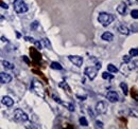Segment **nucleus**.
I'll use <instances>...</instances> for the list:
<instances>
[{
	"label": "nucleus",
	"mask_w": 138,
	"mask_h": 129,
	"mask_svg": "<svg viewBox=\"0 0 138 129\" xmlns=\"http://www.w3.org/2000/svg\"><path fill=\"white\" fill-rule=\"evenodd\" d=\"M126 10H127V7H126V4H125L124 2H121V3L118 5V8H117V12H118L120 15H125Z\"/></svg>",
	"instance_id": "obj_11"
},
{
	"label": "nucleus",
	"mask_w": 138,
	"mask_h": 129,
	"mask_svg": "<svg viewBox=\"0 0 138 129\" xmlns=\"http://www.w3.org/2000/svg\"><path fill=\"white\" fill-rule=\"evenodd\" d=\"M114 20H115V17L110 14H107V13L102 12L98 16V21L103 25V27H107V25H109Z\"/></svg>",
	"instance_id": "obj_1"
},
{
	"label": "nucleus",
	"mask_w": 138,
	"mask_h": 129,
	"mask_svg": "<svg viewBox=\"0 0 138 129\" xmlns=\"http://www.w3.org/2000/svg\"><path fill=\"white\" fill-rule=\"evenodd\" d=\"M1 102H2L3 105H6V106H8V107H12L13 104H14L13 99H12L10 96H3L2 99H1Z\"/></svg>",
	"instance_id": "obj_10"
},
{
	"label": "nucleus",
	"mask_w": 138,
	"mask_h": 129,
	"mask_svg": "<svg viewBox=\"0 0 138 129\" xmlns=\"http://www.w3.org/2000/svg\"><path fill=\"white\" fill-rule=\"evenodd\" d=\"M50 67H51L52 69H55V70H62V69H63V67H62L59 63H55V61H53Z\"/></svg>",
	"instance_id": "obj_16"
},
{
	"label": "nucleus",
	"mask_w": 138,
	"mask_h": 129,
	"mask_svg": "<svg viewBox=\"0 0 138 129\" xmlns=\"http://www.w3.org/2000/svg\"><path fill=\"white\" fill-rule=\"evenodd\" d=\"M12 81V76L6 72H0V83L1 84H9Z\"/></svg>",
	"instance_id": "obj_7"
},
{
	"label": "nucleus",
	"mask_w": 138,
	"mask_h": 129,
	"mask_svg": "<svg viewBox=\"0 0 138 129\" xmlns=\"http://www.w3.org/2000/svg\"><path fill=\"white\" fill-rule=\"evenodd\" d=\"M107 71H109V72H112V73H117L118 72V69L114 66V65H112V64H109L108 66H107Z\"/></svg>",
	"instance_id": "obj_15"
},
{
	"label": "nucleus",
	"mask_w": 138,
	"mask_h": 129,
	"mask_svg": "<svg viewBox=\"0 0 138 129\" xmlns=\"http://www.w3.org/2000/svg\"><path fill=\"white\" fill-rule=\"evenodd\" d=\"M102 77L104 80H112L113 78V75H110L109 73H107V72H104L103 74H102Z\"/></svg>",
	"instance_id": "obj_20"
},
{
	"label": "nucleus",
	"mask_w": 138,
	"mask_h": 129,
	"mask_svg": "<svg viewBox=\"0 0 138 129\" xmlns=\"http://www.w3.org/2000/svg\"><path fill=\"white\" fill-rule=\"evenodd\" d=\"M0 7H1L2 9H6V10H8V4L7 3H3V2H1V1H0Z\"/></svg>",
	"instance_id": "obj_29"
},
{
	"label": "nucleus",
	"mask_w": 138,
	"mask_h": 129,
	"mask_svg": "<svg viewBox=\"0 0 138 129\" xmlns=\"http://www.w3.org/2000/svg\"><path fill=\"white\" fill-rule=\"evenodd\" d=\"M80 124L82 125V126H88V122H87V120L85 119V117H81L80 119Z\"/></svg>",
	"instance_id": "obj_21"
},
{
	"label": "nucleus",
	"mask_w": 138,
	"mask_h": 129,
	"mask_svg": "<svg viewBox=\"0 0 138 129\" xmlns=\"http://www.w3.org/2000/svg\"><path fill=\"white\" fill-rule=\"evenodd\" d=\"M101 38H102L103 40H105V41H112V40L114 39V35L110 33V32H105V33L102 34Z\"/></svg>",
	"instance_id": "obj_12"
},
{
	"label": "nucleus",
	"mask_w": 138,
	"mask_h": 129,
	"mask_svg": "<svg viewBox=\"0 0 138 129\" xmlns=\"http://www.w3.org/2000/svg\"><path fill=\"white\" fill-rule=\"evenodd\" d=\"M118 30H119V32H120L121 34H123V35H127V34L130 33L129 29H127L126 27H124V25H120V27L118 28Z\"/></svg>",
	"instance_id": "obj_13"
},
{
	"label": "nucleus",
	"mask_w": 138,
	"mask_h": 129,
	"mask_svg": "<svg viewBox=\"0 0 138 129\" xmlns=\"http://www.w3.org/2000/svg\"><path fill=\"white\" fill-rule=\"evenodd\" d=\"M131 15H132V17H133L134 19H137V18H138V11H137V10H133V11L131 12Z\"/></svg>",
	"instance_id": "obj_23"
},
{
	"label": "nucleus",
	"mask_w": 138,
	"mask_h": 129,
	"mask_svg": "<svg viewBox=\"0 0 138 129\" xmlns=\"http://www.w3.org/2000/svg\"><path fill=\"white\" fill-rule=\"evenodd\" d=\"M130 60H131V57H130L129 55H124V56H123V61H124V63L127 64V63H130Z\"/></svg>",
	"instance_id": "obj_25"
},
{
	"label": "nucleus",
	"mask_w": 138,
	"mask_h": 129,
	"mask_svg": "<svg viewBox=\"0 0 138 129\" xmlns=\"http://www.w3.org/2000/svg\"><path fill=\"white\" fill-rule=\"evenodd\" d=\"M14 10L16 11V13L21 14V13H25L29 10V8H28V5L25 4L23 0H14Z\"/></svg>",
	"instance_id": "obj_2"
},
{
	"label": "nucleus",
	"mask_w": 138,
	"mask_h": 129,
	"mask_svg": "<svg viewBox=\"0 0 138 129\" xmlns=\"http://www.w3.org/2000/svg\"><path fill=\"white\" fill-rule=\"evenodd\" d=\"M96 69H97V70H100V69H101V63H97V65H96Z\"/></svg>",
	"instance_id": "obj_32"
},
{
	"label": "nucleus",
	"mask_w": 138,
	"mask_h": 129,
	"mask_svg": "<svg viewBox=\"0 0 138 129\" xmlns=\"http://www.w3.org/2000/svg\"><path fill=\"white\" fill-rule=\"evenodd\" d=\"M130 55H131V56H134V57L137 56V55H138V50H137L136 48L131 49V50H130Z\"/></svg>",
	"instance_id": "obj_19"
},
{
	"label": "nucleus",
	"mask_w": 138,
	"mask_h": 129,
	"mask_svg": "<svg viewBox=\"0 0 138 129\" xmlns=\"http://www.w3.org/2000/svg\"><path fill=\"white\" fill-rule=\"evenodd\" d=\"M106 97H107V99H108L110 103H116V102H118V99H119V95H118V93L115 92V91H109V92H107Z\"/></svg>",
	"instance_id": "obj_8"
},
{
	"label": "nucleus",
	"mask_w": 138,
	"mask_h": 129,
	"mask_svg": "<svg viewBox=\"0 0 138 129\" xmlns=\"http://www.w3.org/2000/svg\"><path fill=\"white\" fill-rule=\"evenodd\" d=\"M120 88L122 89V91H123L124 95H126V94H127V86H126V84L121 83V84H120Z\"/></svg>",
	"instance_id": "obj_18"
},
{
	"label": "nucleus",
	"mask_w": 138,
	"mask_h": 129,
	"mask_svg": "<svg viewBox=\"0 0 138 129\" xmlns=\"http://www.w3.org/2000/svg\"><path fill=\"white\" fill-rule=\"evenodd\" d=\"M69 60L75 65L76 67H81L83 65V58L81 56H78V55H70L69 56Z\"/></svg>",
	"instance_id": "obj_6"
},
{
	"label": "nucleus",
	"mask_w": 138,
	"mask_h": 129,
	"mask_svg": "<svg viewBox=\"0 0 138 129\" xmlns=\"http://www.w3.org/2000/svg\"><path fill=\"white\" fill-rule=\"evenodd\" d=\"M33 42L35 43V46H36V48H37L38 50H40V49H42V43H40L39 41H35V40H34Z\"/></svg>",
	"instance_id": "obj_27"
},
{
	"label": "nucleus",
	"mask_w": 138,
	"mask_h": 129,
	"mask_svg": "<svg viewBox=\"0 0 138 129\" xmlns=\"http://www.w3.org/2000/svg\"><path fill=\"white\" fill-rule=\"evenodd\" d=\"M137 3V0H129V4H135Z\"/></svg>",
	"instance_id": "obj_31"
},
{
	"label": "nucleus",
	"mask_w": 138,
	"mask_h": 129,
	"mask_svg": "<svg viewBox=\"0 0 138 129\" xmlns=\"http://www.w3.org/2000/svg\"><path fill=\"white\" fill-rule=\"evenodd\" d=\"M14 119L17 121V122H27L29 120V116L27 115L25 112H23L21 109H16L14 111Z\"/></svg>",
	"instance_id": "obj_3"
},
{
	"label": "nucleus",
	"mask_w": 138,
	"mask_h": 129,
	"mask_svg": "<svg viewBox=\"0 0 138 129\" xmlns=\"http://www.w3.org/2000/svg\"><path fill=\"white\" fill-rule=\"evenodd\" d=\"M24 39H25L27 41H31V42H33V41H34V39H33L32 37H28V36H25V37H24Z\"/></svg>",
	"instance_id": "obj_30"
},
{
	"label": "nucleus",
	"mask_w": 138,
	"mask_h": 129,
	"mask_svg": "<svg viewBox=\"0 0 138 129\" xmlns=\"http://www.w3.org/2000/svg\"><path fill=\"white\" fill-rule=\"evenodd\" d=\"M106 110H107V107H106V105H105V103H103V102H99L98 104L96 105V111H97L99 114H103V113H105Z\"/></svg>",
	"instance_id": "obj_9"
},
{
	"label": "nucleus",
	"mask_w": 138,
	"mask_h": 129,
	"mask_svg": "<svg viewBox=\"0 0 138 129\" xmlns=\"http://www.w3.org/2000/svg\"><path fill=\"white\" fill-rule=\"evenodd\" d=\"M38 24H39V23H38L37 21H34V22L31 24V30H32V31H35V30L38 28Z\"/></svg>",
	"instance_id": "obj_22"
},
{
	"label": "nucleus",
	"mask_w": 138,
	"mask_h": 129,
	"mask_svg": "<svg viewBox=\"0 0 138 129\" xmlns=\"http://www.w3.org/2000/svg\"><path fill=\"white\" fill-rule=\"evenodd\" d=\"M22 58H23V60H24V61H25L27 64H30V60H29V59H28V57H27V56H23Z\"/></svg>",
	"instance_id": "obj_33"
},
{
	"label": "nucleus",
	"mask_w": 138,
	"mask_h": 129,
	"mask_svg": "<svg viewBox=\"0 0 138 129\" xmlns=\"http://www.w3.org/2000/svg\"><path fill=\"white\" fill-rule=\"evenodd\" d=\"M61 104L64 105V106H66L69 111H74V106L72 104H68V103H64V102H61Z\"/></svg>",
	"instance_id": "obj_17"
},
{
	"label": "nucleus",
	"mask_w": 138,
	"mask_h": 129,
	"mask_svg": "<svg viewBox=\"0 0 138 129\" xmlns=\"http://www.w3.org/2000/svg\"><path fill=\"white\" fill-rule=\"evenodd\" d=\"M30 54H31V57L34 61H40L42 60V55L39 53V51L36 50L35 48H31L30 49Z\"/></svg>",
	"instance_id": "obj_5"
},
{
	"label": "nucleus",
	"mask_w": 138,
	"mask_h": 129,
	"mask_svg": "<svg viewBox=\"0 0 138 129\" xmlns=\"http://www.w3.org/2000/svg\"><path fill=\"white\" fill-rule=\"evenodd\" d=\"M85 74L90 81H93V80L96 78V76H97V69L94 68V67H88V68L85 69Z\"/></svg>",
	"instance_id": "obj_4"
},
{
	"label": "nucleus",
	"mask_w": 138,
	"mask_h": 129,
	"mask_svg": "<svg viewBox=\"0 0 138 129\" xmlns=\"http://www.w3.org/2000/svg\"><path fill=\"white\" fill-rule=\"evenodd\" d=\"M95 124H96V127H97V128H98V127H99V128H102V127H103V123H102V122L96 121V123H95Z\"/></svg>",
	"instance_id": "obj_26"
},
{
	"label": "nucleus",
	"mask_w": 138,
	"mask_h": 129,
	"mask_svg": "<svg viewBox=\"0 0 138 129\" xmlns=\"http://www.w3.org/2000/svg\"><path fill=\"white\" fill-rule=\"evenodd\" d=\"M44 44H45V47H46V48H49V49H51V43H50L49 39L45 38V39H44Z\"/></svg>",
	"instance_id": "obj_24"
},
{
	"label": "nucleus",
	"mask_w": 138,
	"mask_h": 129,
	"mask_svg": "<svg viewBox=\"0 0 138 129\" xmlns=\"http://www.w3.org/2000/svg\"><path fill=\"white\" fill-rule=\"evenodd\" d=\"M60 86H61V87H62V88H64V89H65V88H66V89H67V90H70V89H69V87H68V86H67V84H66V83H65V85H64V82H62V83H61V84H60Z\"/></svg>",
	"instance_id": "obj_28"
},
{
	"label": "nucleus",
	"mask_w": 138,
	"mask_h": 129,
	"mask_svg": "<svg viewBox=\"0 0 138 129\" xmlns=\"http://www.w3.org/2000/svg\"><path fill=\"white\" fill-rule=\"evenodd\" d=\"M2 65H3V67H4L7 70H13V69H14V65L11 64V63H9V61H7V60H3V61H2Z\"/></svg>",
	"instance_id": "obj_14"
},
{
	"label": "nucleus",
	"mask_w": 138,
	"mask_h": 129,
	"mask_svg": "<svg viewBox=\"0 0 138 129\" xmlns=\"http://www.w3.org/2000/svg\"><path fill=\"white\" fill-rule=\"evenodd\" d=\"M76 97H78V98H81V100H84V99L86 98V96H83V97H81L80 95H76Z\"/></svg>",
	"instance_id": "obj_34"
}]
</instances>
